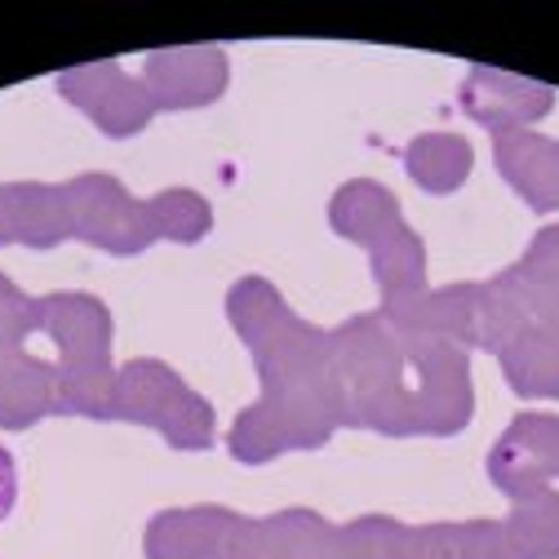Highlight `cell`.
Returning <instances> with one entry per match:
<instances>
[{
  "instance_id": "obj_1",
  "label": "cell",
  "mask_w": 559,
  "mask_h": 559,
  "mask_svg": "<svg viewBox=\"0 0 559 559\" xmlns=\"http://www.w3.org/2000/svg\"><path fill=\"white\" fill-rule=\"evenodd\" d=\"M14 502H19V462H14V453L5 449V440H0V524L10 520Z\"/></svg>"
}]
</instances>
